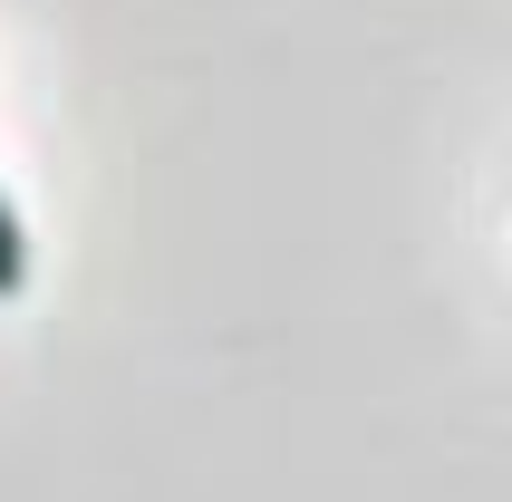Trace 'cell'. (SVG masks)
<instances>
[{
	"label": "cell",
	"mask_w": 512,
	"mask_h": 502,
	"mask_svg": "<svg viewBox=\"0 0 512 502\" xmlns=\"http://www.w3.org/2000/svg\"><path fill=\"white\" fill-rule=\"evenodd\" d=\"M20 290H29V232L10 213V194H0V300H20Z\"/></svg>",
	"instance_id": "cell-1"
}]
</instances>
